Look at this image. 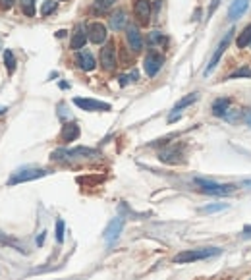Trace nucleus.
Wrapping results in <instances>:
<instances>
[{"label":"nucleus","instance_id":"obj_9","mask_svg":"<svg viewBox=\"0 0 251 280\" xmlns=\"http://www.w3.org/2000/svg\"><path fill=\"white\" fill-rule=\"evenodd\" d=\"M162 64H164V58L158 54V52H149L147 56H145V60H143V68H145V74L149 76V77H153V76H157L158 70L162 68Z\"/></svg>","mask_w":251,"mask_h":280},{"label":"nucleus","instance_id":"obj_16","mask_svg":"<svg viewBox=\"0 0 251 280\" xmlns=\"http://www.w3.org/2000/svg\"><path fill=\"white\" fill-rule=\"evenodd\" d=\"M182 155H184V153H182V149L174 145V147L164 149V151H162L158 156H160V160H162V162H168V164H178V162L182 160Z\"/></svg>","mask_w":251,"mask_h":280},{"label":"nucleus","instance_id":"obj_17","mask_svg":"<svg viewBox=\"0 0 251 280\" xmlns=\"http://www.w3.org/2000/svg\"><path fill=\"white\" fill-rule=\"evenodd\" d=\"M75 64H77L83 72H91V70H95V66H97L93 54H91V52H87V51L77 52V56H75Z\"/></svg>","mask_w":251,"mask_h":280},{"label":"nucleus","instance_id":"obj_34","mask_svg":"<svg viewBox=\"0 0 251 280\" xmlns=\"http://www.w3.org/2000/svg\"><path fill=\"white\" fill-rule=\"evenodd\" d=\"M246 122H248V126H251V110L246 112Z\"/></svg>","mask_w":251,"mask_h":280},{"label":"nucleus","instance_id":"obj_23","mask_svg":"<svg viewBox=\"0 0 251 280\" xmlns=\"http://www.w3.org/2000/svg\"><path fill=\"white\" fill-rule=\"evenodd\" d=\"M4 64H6L8 72L14 74V70H16V58H14V52H12V51H6V52H4Z\"/></svg>","mask_w":251,"mask_h":280},{"label":"nucleus","instance_id":"obj_31","mask_svg":"<svg viewBox=\"0 0 251 280\" xmlns=\"http://www.w3.org/2000/svg\"><path fill=\"white\" fill-rule=\"evenodd\" d=\"M220 0H211V6H209V16H213L215 14V10L219 8Z\"/></svg>","mask_w":251,"mask_h":280},{"label":"nucleus","instance_id":"obj_29","mask_svg":"<svg viewBox=\"0 0 251 280\" xmlns=\"http://www.w3.org/2000/svg\"><path fill=\"white\" fill-rule=\"evenodd\" d=\"M116 0H95V8L97 10H108Z\"/></svg>","mask_w":251,"mask_h":280},{"label":"nucleus","instance_id":"obj_8","mask_svg":"<svg viewBox=\"0 0 251 280\" xmlns=\"http://www.w3.org/2000/svg\"><path fill=\"white\" fill-rule=\"evenodd\" d=\"M100 66L106 72H112L116 68V47H114V43H106L100 49Z\"/></svg>","mask_w":251,"mask_h":280},{"label":"nucleus","instance_id":"obj_14","mask_svg":"<svg viewBox=\"0 0 251 280\" xmlns=\"http://www.w3.org/2000/svg\"><path fill=\"white\" fill-rule=\"evenodd\" d=\"M248 6H250V0H232V2H230V8H228V18H230L232 22H236L238 18H242V16L246 14Z\"/></svg>","mask_w":251,"mask_h":280},{"label":"nucleus","instance_id":"obj_13","mask_svg":"<svg viewBox=\"0 0 251 280\" xmlns=\"http://www.w3.org/2000/svg\"><path fill=\"white\" fill-rule=\"evenodd\" d=\"M126 39H127V45L133 52H139L143 49V39H141V33L135 25H127L126 27Z\"/></svg>","mask_w":251,"mask_h":280},{"label":"nucleus","instance_id":"obj_15","mask_svg":"<svg viewBox=\"0 0 251 280\" xmlns=\"http://www.w3.org/2000/svg\"><path fill=\"white\" fill-rule=\"evenodd\" d=\"M85 43H87V29H85L83 25H77L75 31H74V35H72L70 47H72L74 51H79V49L85 47Z\"/></svg>","mask_w":251,"mask_h":280},{"label":"nucleus","instance_id":"obj_3","mask_svg":"<svg viewBox=\"0 0 251 280\" xmlns=\"http://www.w3.org/2000/svg\"><path fill=\"white\" fill-rule=\"evenodd\" d=\"M49 170L45 168H37V166H24L20 170H16L10 180H8V186H18V184H24V182H31V180H37V178H43L47 176Z\"/></svg>","mask_w":251,"mask_h":280},{"label":"nucleus","instance_id":"obj_33","mask_svg":"<svg viewBox=\"0 0 251 280\" xmlns=\"http://www.w3.org/2000/svg\"><path fill=\"white\" fill-rule=\"evenodd\" d=\"M242 236H244V238H251V224H248V226L244 228V232H242Z\"/></svg>","mask_w":251,"mask_h":280},{"label":"nucleus","instance_id":"obj_1","mask_svg":"<svg viewBox=\"0 0 251 280\" xmlns=\"http://www.w3.org/2000/svg\"><path fill=\"white\" fill-rule=\"evenodd\" d=\"M220 253V248H203V249H186L174 255V263H193V261H205L209 257H215Z\"/></svg>","mask_w":251,"mask_h":280},{"label":"nucleus","instance_id":"obj_30","mask_svg":"<svg viewBox=\"0 0 251 280\" xmlns=\"http://www.w3.org/2000/svg\"><path fill=\"white\" fill-rule=\"evenodd\" d=\"M149 41L155 45V43H164L166 39H164V35H162L160 31H153L151 35H149Z\"/></svg>","mask_w":251,"mask_h":280},{"label":"nucleus","instance_id":"obj_22","mask_svg":"<svg viewBox=\"0 0 251 280\" xmlns=\"http://www.w3.org/2000/svg\"><path fill=\"white\" fill-rule=\"evenodd\" d=\"M0 244H6V246H12L14 249H18V251H24L25 253V249H24V246L20 244V242H16V240H12V238H8L6 234H2L0 232Z\"/></svg>","mask_w":251,"mask_h":280},{"label":"nucleus","instance_id":"obj_19","mask_svg":"<svg viewBox=\"0 0 251 280\" xmlns=\"http://www.w3.org/2000/svg\"><path fill=\"white\" fill-rule=\"evenodd\" d=\"M228 106H230V99L220 97V99H217V101L213 102V114H215L217 118H226Z\"/></svg>","mask_w":251,"mask_h":280},{"label":"nucleus","instance_id":"obj_4","mask_svg":"<svg viewBox=\"0 0 251 280\" xmlns=\"http://www.w3.org/2000/svg\"><path fill=\"white\" fill-rule=\"evenodd\" d=\"M99 153L89 147H75V149H56L50 158L54 160H75V158H89V156H97Z\"/></svg>","mask_w":251,"mask_h":280},{"label":"nucleus","instance_id":"obj_20","mask_svg":"<svg viewBox=\"0 0 251 280\" xmlns=\"http://www.w3.org/2000/svg\"><path fill=\"white\" fill-rule=\"evenodd\" d=\"M126 22H127V18H126L124 10H118V12H114V14L110 16V27H112L114 31H120V29H124Z\"/></svg>","mask_w":251,"mask_h":280},{"label":"nucleus","instance_id":"obj_21","mask_svg":"<svg viewBox=\"0 0 251 280\" xmlns=\"http://www.w3.org/2000/svg\"><path fill=\"white\" fill-rule=\"evenodd\" d=\"M236 43H238V47H240V49L250 47L251 45V24L244 29V31L240 33V35H238V41H236Z\"/></svg>","mask_w":251,"mask_h":280},{"label":"nucleus","instance_id":"obj_12","mask_svg":"<svg viewBox=\"0 0 251 280\" xmlns=\"http://www.w3.org/2000/svg\"><path fill=\"white\" fill-rule=\"evenodd\" d=\"M87 37L89 41L95 43V45H100L106 41V27L100 24V22H93L87 25Z\"/></svg>","mask_w":251,"mask_h":280},{"label":"nucleus","instance_id":"obj_6","mask_svg":"<svg viewBox=\"0 0 251 280\" xmlns=\"http://www.w3.org/2000/svg\"><path fill=\"white\" fill-rule=\"evenodd\" d=\"M122 228H124V218H122V217L112 218V220L106 224L104 232H102L104 242H106V244H114V242L118 240V236L122 234Z\"/></svg>","mask_w":251,"mask_h":280},{"label":"nucleus","instance_id":"obj_36","mask_svg":"<svg viewBox=\"0 0 251 280\" xmlns=\"http://www.w3.org/2000/svg\"><path fill=\"white\" fill-rule=\"evenodd\" d=\"M242 187H250L251 189V180H244V182H242Z\"/></svg>","mask_w":251,"mask_h":280},{"label":"nucleus","instance_id":"obj_27","mask_svg":"<svg viewBox=\"0 0 251 280\" xmlns=\"http://www.w3.org/2000/svg\"><path fill=\"white\" fill-rule=\"evenodd\" d=\"M224 209H228V205H226V203H220V205H207V207H203V209H201V213L209 215V213H219V211H224Z\"/></svg>","mask_w":251,"mask_h":280},{"label":"nucleus","instance_id":"obj_25","mask_svg":"<svg viewBox=\"0 0 251 280\" xmlns=\"http://www.w3.org/2000/svg\"><path fill=\"white\" fill-rule=\"evenodd\" d=\"M22 10L25 16L33 18L35 16V0H22Z\"/></svg>","mask_w":251,"mask_h":280},{"label":"nucleus","instance_id":"obj_18","mask_svg":"<svg viewBox=\"0 0 251 280\" xmlns=\"http://www.w3.org/2000/svg\"><path fill=\"white\" fill-rule=\"evenodd\" d=\"M79 126L74 124V122H70V124H66L62 127V133H60V139H62L64 143H70V141H75L77 137H79Z\"/></svg>","mask_w":251,"mask_h":280},{"label":"nucleus","instance_id":"obj_24","mask_svg":"<svg viewBox=\"0 0 251 280\" xmlns=\"http://www.w3.org/2000/svg\"><path fill=\"white\" fill-rule=\"evenodd\" d=\"M238 77H251V68H238L228 76V79H238Z\"/></svg>","mask_w":251,"mask_h":280},{"label":"nucleus","instance_id":"obj_26","mask_svg":"<svg viewBox=\"0 0 251 280\" xmlns=\"http://www.w3.org/2000/svg\"><path fill=\"white\" fill-rule=\"evenodd\" d=\"M56 10V2H52V0H45L43 2V6H41V16H49V14H52Z\"/></svg>","mask_w":251,"mask_h":280},{"label":"nucleus","instance_id":"obj_2","mask_svg":"<svg viewBox=\"0 0 251 280\" xmlns=\"http://www.w3.org/2000/svg\"><path fill=\"white\" fill-rule=\"evenodd\" d=\"M193 184L199 187V191L207 193V195H217V197H224L236 191V186L232 184H217L213 180H205V178H195Z\"/></svg>","mask_w":251,"mask_h":280},{"label":"nucleus","instance_id":"obj_37","mask_svg":"<svg viewBox=\"0 0 251 280\" xmlns=\"http://www.w3.org/2000/svg\"><path fill=\"white\" fill-rule=\"evenodd\" d=\"M6 110H8V108H4V106H0V114H2V112H6Z\"/></svg>","mask_w":251,"mask_h":280},{"label":"nucleus","instance_id":"obj_32","mask_svg":"<svg viewBox=\"0 0 251 280\" xmlns=\"http://www.w3.org/2000/svg\"><path fill=\"white\" fill-rule=\"evenodd\" d=\"M12 4H14V0H0V8H4V10H10Z\"/></svg>","mask_w":251,"mask_h":280},{"label":"nucleus","instance_id":"obj_5","mask_svg":"<svg viewBox=\"0 0 251 280\" xmlns=\"http://www.w3.org/2000/svg\"><path fill=\"white\" fill-rule=\"evenodd\" d=\"M232 37H234V29H230V31L226 33L224 37H222V41L219 43V47H217V51H215V54H213V58L209 60V66L205 68V76H209L215 68H217V64L219 60L222 58V54H224V51L228 49V45H230V41H232Z\"/></svg>","mask_w":251,"mask_h":280},{"label":"nucleus","instance_id":"obj_35","mask_svg":"<svg viewBox=\"0 0 251 280\" xmlns=\"http://www.w3.org/2000/svg\"><path fill=\"white\" fill-rule=\"evenodd\" d=\"M43 242H45V232H43V234L39 236V240H37V244H39V246H43Z\"/></svg>","mask_w":251,"mask_h":280},{"label":"nucleus","instance_id":"obj_38","mask_svg":"<svg viewBox=\"0 0 251 280\" xmlns=\"http://www.w3.org/2000/svg\"><path fill=\"white\" fill-rule=\"evenodd\" d=\"M250 280H251V279H250Z\"/></svg>","mask_w":251,"mask_h":280},{"label":"nucleus","instance_id":"obj_11","mask_svg":"<svg viewBox=\"0 0 251 280\" xmlns=\"http://www.w3.org/2000/svg\"><path fill=\"white\" fill-rule=\"evenodd\" d=\"M133 12H135V16H137L139 24L147 25V24H149V20H151V2H149V0H135V4H133Z\"/></svg>","mask_w":251,"mask_h":280},{"label":"nucleus","instance_id":"obj_28","mask_svg":"<svg viewBox=\"0 0 251 280\" xmlns=\"http://www.w3.org/2000/svg\"><path fill=\"white\" fill-rule=\"evenodd\" d=\"M54 236H56V242H58V244H62V242H64V220H62V218H58V220H56V230H54Z\"/></svg>","mask_w":251,"mask_h":280},{"label":"nucleus","instance_id":"obj_7","mask_svg":"<svg viewBox=\"0 0 251 280\" xmlns=\"http://www.w3.org/2000/svg\"><path fill=\"white\" fill-rule=\"evenodd\" d=\"M74 104L83 108V110H89V112H108L110 110V104L108 102H102V101H95V99H81V97H75L74 99Z\"/></svg>","mask_w":251,"mask_h":280},{"label":"nucleus","instance_id":"obj_10","mask_svg":"<svg viewBox=\"0 0 251 280\" xmlns=\"http://www.w3.org/2000/svg\"><path fill=\"white\" fill-rule=\"evenodd\" d=\"M197 99H199V93H189V95H186V97H182V99H180V101L174 104V108H172V114L168 116V122H176V120L180 118V112H182L186 106L193 104Z\"/></svg>","mask_w":251,"mask_h":280}]
</instances>
